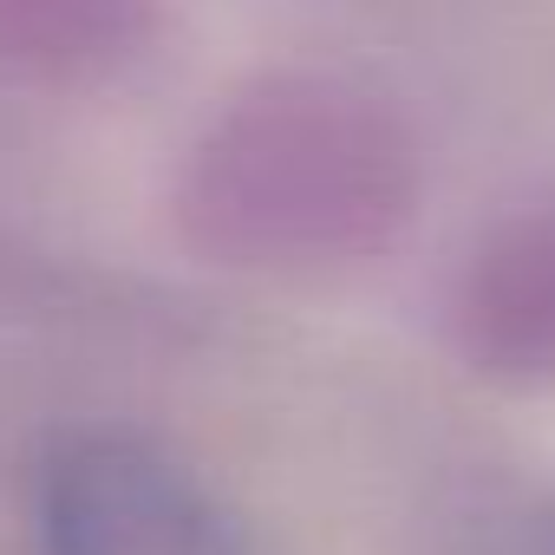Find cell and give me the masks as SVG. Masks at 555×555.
I'll list each match as a JSON object with an SVG mask.
<instances>
[{"mask_svg": "<svg viewBox=\"0 0 555 555\" xmlns=\"http://www.w3.org/2000/svg\"><path fill=\"white\" fill-rule=\"evenodd\" d=\"M412 209V144L366 99L295 92L235 144V222L274 255H366Z\"/></svg>", "mask_w": 555, "mask_h": 555, "instance_id": "6da1fadb", "label": "cell"}, {"mask_svg": "<svg viewBox=\"0 0 555 555\" xmlns=\"http://www.w3.org/2000/svg\"><path fill=\"white\" fill-rule=\"evenodd\" d=\"M40 555H255L242 522L138 438H66L34 483Z\"/></svg>", "mask_w": 555, "mask_h": 555, "instance_id": "7a4b0ae2", "label": "cell"}, {"mask_svg": "<svg viewBox=\"0 0 555 555\" xmlns=\"http://www.w3.org/2000/svg\"><path fill=\"white\" fill-rule=\"evenodd\" d=\"M457 353L503 386H555V209L490 229L451 288Z\"/></svg>", "mask_w": 555, "mask_h": 555, "instance_id": "3957f363", "label": "cell"}, {"mask_svg": "<svg viewBox=\"0 0 555 555\" xmlns=\"http://www.w3.org/2000/svg\"><path fill=\"white\" fill-rule=\"evenodd\" d=\"M444 555H555V496H542V490H477L451 516Z\"/></svg>", "mask_w": 555, "mask_h": 555, "instance_id": "277c9868", "label": "cell"}]
</instances>
